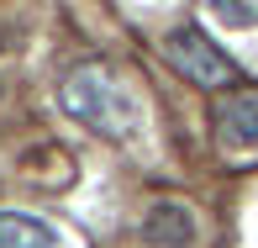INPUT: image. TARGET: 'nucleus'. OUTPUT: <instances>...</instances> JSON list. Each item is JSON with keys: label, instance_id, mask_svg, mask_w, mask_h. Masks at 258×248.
<instances>
[{"label": "nucleus", "instance_id": "obj_1", "mask_svg": "<svg viewBox=\"0 0 258 248\" xmlns=\"http://www.w3.org/2000/svg\"><path fill=\"white\" fill-rule=\"evenodd\" d=\"M58 101L74 122H85L90 132L111 137V143H132L137 137V122H143V106H137L132 85H126L116 69L105 64H85L74 74H63L58 85Z\"/></svg>", "mask_w": 258, "mask_h": 248}, {"label": "nucleus", "instance_id": "obj_2", "mask_svg": "<svg viewBox=\"0 0 258 248\" xmlns=\"http://www.w3.org/2000/svg\"><path fill=\"white\" fill-rule=\"evenodd\" d=\"M163 58H169V64L179 69L184 79H190V85H206V90L227 85V79L237 74V69H232V58L221 53L201 27H179V32H169V37H163Z\"/></svg>", "mask_w": 258, "mask_h": 248}, {"label": "nucleus", "instance_id": "obj_3", "mask_svg": "<svg viewBox=\"0 0 258 248\" xmlns=\"http://www.w3.org/2000/svg\"><path fill=\"white\" fill-rule=\"evenodd\" d=\"M216 132L227 148H258V85L232 90L216 106Z\"/></svg>", "mask_w": 258, "mask_h": 248}, {"label": "nucleus", "instance_id": "obj_4", "mask_svg": "<svg viewBox=\"0 0 258 248\" xmlns=\"http://www.w3.org/2000/svg\"><path fill=\"white\" fill-rule=\"evenodd\" d=\"M148 248H195V217L179 206V201H158L143 222Z\"/></svg>", "mask_w": 258, "mask_h": 248}, {"label": "nucleus", "instance_id": "obj_5", "mask_svg": "<svg viewBox=\"0 0 258 248\" xmlns=\"http://www.w3.org/2000/svg\"><path fill=\"white\" fill-rule=\"evenodd\" d=\"M0 248H58L53 227L27 211H0Z\"/></svg>", "mask_w": 258, "mask_h": 248}]
</instances>
